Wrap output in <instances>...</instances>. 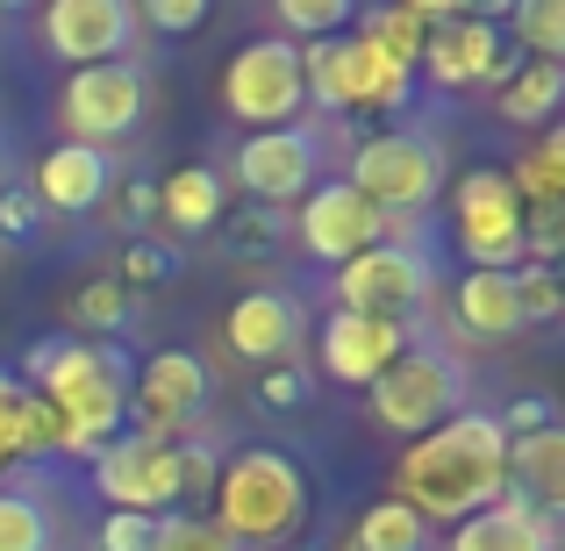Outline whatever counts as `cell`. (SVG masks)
Segmentation results:
<instances>
[{"label":"cell","mask_w":565,"mask_h":551,"mask_svg":"<svg viewBox=\"0 0 565 551\" xmlns=\"http://www.w3.org/2000/svg\"><path fill=\"white\" fill-rule=\"evenodd\" d=\"M344 22H351V0H279V29L273 36L322 43V36H344Z\"/></svg>","instance_id":"obj_32"},{"label":"cell","mask_w":565,"mask_h":551,"mask_svg":"<svg viewBox=\"0 0 565 551\" xmlns=\"http://www.w3.org/2000/svg\"><path fill=\"white\" fill-rule=\"evenodd\" d=\"M509 36L523 43L530 57H565V0H523V8H509Z\"/></svg>","instance_id":"obj_31"},{"label":"cell","mask_w":565,"mask_h":551,"mask_svg":"<svg viewBox=\"0 0 565 551\" xmlns=\"http://www.w3.org/2000/svg\"><path fill=\"white\" fill-rule=\"evenodd\" d=\"M351 187L380 208V215H415L437 201L444 187V151L415 129H380L351 151Z\"/></svg>","instance_id":"obj_6"},{"label":"cell","mask_w":565,"mask_h":551,"mask_svg":"<svg viewBox=\"0 0 565 551\" xmlns=\"http://www.w3.org/2000/svg\"><path fill=\"white\" fill-rule=\"evenodd\" d=\"M301 337H308V316H301V301H294V294H279V287L244 294V301L230 308V322H222V345H230L244 365L301 359Z\"/></svg>","instance_id":"obj_17"},{"label":"cell","mask_w":565,"mask_h":551,"mask_svg":"<svg viewBox=\"0 0 565 551\" xmlns=\"http://www.w3.org/2000/svg\"><path fill=\"white\" fill-rule=\"evenodd\" d=\"M451 551H558L552 538V516H537L523 495H501L494 509H480V516H466V523L451 530Z\"/></svg>","instance_id":"obj_19"},{"label":"cell","mask_w":565,"mask_h":551,"mask_svg":"<svg viewBox=\"0 0 565 551\" xmlns=\"http://www.w3.org/2000/svg\"><path fill=\"white\" fill-rule=\"evenodd\" d=\"M423 294H429V258L415 244H373L351 265H337V308H351V316H394L401 322Z\"/></svg>","instance_id":"obj_12"},{"label":"cell","mask_w":565,"mask_h":551,"mask_svg":"<svg viewBox=\"0 0 565 551\" xmlns=\"http://www.w3.org/2000/svg\"><path fill=\"white\" fill-rule=\"evenodd\" d=\"M294 236H301L308 258L322 265H351L359 251L386 244V215L373 201H365L351 180H316L301 193V222H294Z\"/></svg>","instance_id":"obj_10"},{"label":"cell","mask_w":565,"mask_h":551,"mask_svg":"<svg viewBox=\"0 0 565 551\" xmlns=\"http://www.w3.org/2000/svg\"><path fill=\"white\" fill-rule=\"evenodd\" d=\"M509 487L537 516H558L565 509V430H544V437L509 444Z\"/></svg>","instance_id":"obj_20"},{"label":"cell","mask_w":565,"mask_h":551,"mask_svg":"<svg viewBox=\"0 0 565 551\" xmlns=\"http://www.w3.org/2000/svg\"><path fill=\"white\" fill-rule=\"evenodd\" d=\"M57 523L29 495H0V551H51Z\"/></svg>","instance_id":"obj_33"},{"label":"cell","mask_w":565,"mask_h":551,"mask_svg":"<svg viewBox=\"0 0 565 551\" xmlns=\"http://www.w3.org/2000/svg\"><path fill=\"white\" fill-rule=\"evenodd\" d=\"M423 544H429V523L386 495V501H373V509L351 523V544L344 551H423Z\"/></svg>","instance_id":"obj_27"},{"label":"cell","mask_w":565,"mask_h":551,"mask_svg":"<svg viewBox=\"0 0 565 551\" xmlns=\"http://www.w3.org/2000/svg\"><path fill=\"white\" fill-rule=\"evenodd\" d=\"M408 100V65L380 51V43L351 36V108H401Z\"/></svg>","instance_id":"obj_26"},{"label":"cell","mask_w":565,"mask_h":551,"mask_svg":"<svg viewBox=\"0 0 565 551\" xmlns=\"http://www.w3.org/2000/svg\"><path fill=\"white\" fill-rule=\"evenodd\" d=\"M158 215H166L172 230H186V236L215 230V222H222V172L215 166L166 172V180H158Z\"/></svg>","instance_id":"obj_22"},{"label":"cell","mask_w":565,"mask_h":551,"mask_svg":"<svg viewBox=\"0 0 565 551\" xmlns=\"http://www.w3.org/2000/svg\"><path fill=\"white\" fill-rule=\"evenodd\" d=\"M137 22H151L158 36H186V29L207 22V0H143Z\"/></svg>","instance_id":"obj_40"},{"label":"cell","mask_w":565,"mask_h":551,"mask_svg":"<svg viewBox=\"0 0 565 551\" xmlns=\"http://www.w3.org/2000/svg\"><path fill=\"white\" fill-rule=\"evenodd\" d=\"M308 394H316V372L301 359H279V365H258V409L279 415V409H308Z\"/></svg>","instance_id":"obj_34"},{"label":"cell","mask_w":565,"mask_h":551,"mask_svg":"<svg viewBox=\"0 0 565 551\" xmlns=\"http://www.w3.org/2000/svg\"><path fill=\"white\" fill-rule=\"evenodd\" d=\"M236 180H244V193L265 201V208L301 201V193L322 180V137L308 123L258 129V137H244V151H236Z\"/></svg>","instance_id":"obj_13"},{"label":"cell","mask_w":565,"mask_h":551,"mask_svg":"<svg viewBox=\"0 0 565 551\" xmlns=\"http://www.w3.org/2000/svg\"><path fill=\"white\" fill-rule=\"evenodd\" d=\"M401 351H408V322H394V316L330 308V322H322V372H330L337 386H373Z\"/></svg>","instance_id":"obj_16"},{"label":"cell","mask_w":565,"mask_h":551,"mask_svg":"<svg viewBox=\"0 0 565 551\" xmlns=\"http://www.w3.org/2000/svg\"><path fill=\"white\" fill-rule=\"evenodd\" d=\"M501 495H509V437L487 409H458L444 430L415 437L394 466V501L415 509L423 523L429 516L466 523V516L494 509Z\"/></svg>","instance_id":"obj_1"},{"label":"cell","mask_w":565,"mask_h":551,"mask_svg":"<svg viewBox=\"0 0 565 551\" xmlns=\"http://www.w3.org/2000/svg\"><path fill=\"white\" fill-rule=\"evenodd\" d=\"M494 423H501V437H509V444L544 437V430H558V401H552V394H515L509 409L494 415Z\"/></svg>","instance_id":"obj_37"},{"label":"cell","mask_w":565,"mask_h":551,"mask_svg":"<svg viewBox=\"0 0 565 551\" xmlns=\"http://www.w3.org/2000/svg\"><path fill=\"white\" fill-rule=\"evenodd\" d=\"M8 386H14V372H8V365H0V394H8Z\"/></svg>","instance_id":"obj_44"},{"label":"cell","mask_w":565,"mask_h":551,"mask_svg":"<svg viewBox=\"0 0 565 551\" xmlns=\"http://www.w3.org/2000/svg\"><path fill=\"white\" fill-rule=\"evenodd\" d=\"M29 394L57 409V452L100 458L129 423V365L115 345H86V337H36L29 345Z\"/></svg>","instance_id":"obj_2"},{"label":"cell","mask_w":565,"mask_h":551,"mask_svg":"<svg viewBox=\"0 0 565 551\" xmlns=\"http://www.w3.org/2000/svg\"><path fill=\"white\" fill-rule=\"evenodd\" d=\"M151 222H158V180H122V230L151 236Z\"/></svg>","instance_id":"obj_42"},{"label":"cell","mask_w":565,"mask_h":551,"mask_svg":"<svg viewBox=\"0 0 565 551\" xmlns=\"http://www.w3.org/2000/svg\"><path fill=\"white\" fill-rule=\"evenodd\" d=\"M215 452L207 444H180V495H193V501H207L215 495Z\"/></svg>","instance_id":"obj_41"},{"label":"cell","mask_w":565,"mask_h":551,"mask_svg":"<svg viewBox=\"0 0 565 551\" xmlns=\"http://www.w3.org/2000/svg\"><path fill=\"white\" fill-rule=\"evenodd\" d=\"M143 100H151L143 72L129 65V57H115V65L72 72L65 94H57V115H65L72 144H94V151H108L115 137H129V129L143 123Z\"/></svg>","instance_id":"obj_9"},{"label":"cell","mask_w":565,"mask_h":551,"mask_svg":"<svg viewBox=\"0 0 565 551\" xmlns=\"http://www.w3.org/2000/svg\"><path fill=\"white\" fill-rule=\"evenodd\" d=\"M129 316H137V294H129L122 279H86V287L72 294V330H86V337L129 330Z\"/></svg>","instance_id":"obj_29"},{"label":"cell","mask_w":565,"mask_h":551,"mask_svg":"<svg viewBox=\"0 0 565 551\" xmlns=\"http://www.w3.org/2000/svg\"><path fill=\"white\" fill-rule=\"evenodd\" d=\"M444 14V0H415V8H386L365 22V43H380L394 65H415L423 57V43H429V22Z\"/></svg>","instance_id":"obj_28"},{"label":"cell","mask_w":565,"mask_h":551,"mask_svg":"<svg viewBox=\"0 0 565 551\" xmlns=\"http://www.w3.org/2000/svg\"><path fill=\"white\" fill-rule=\"evenodd\" d=\"M151 544H158V516L108 509V523H100V551H151Z\"/></svg>","instance_id":"obj_39"},{"label":"cell","mask_w":565,"mask_h":551,"mask_svg":"<svg viewBox=\"0 0 565 551\" xmlns=\"http://www.w3.org/2000/svg\"><path fill=\"white\" fill-rule=\"evenodd\" d=\"M151 551H236L207 516H158V544Z\"/></svg>","instance_id":"obj_38"},{"label":"cell","mask_w":565,"mask_h":551,"mask_svg":"<svg viewBox=\"0 0 565 551\" xmlns=\"http://www.w3.org/2000/svg\"><path fill=\"white\" fill-rule=\"evenodd\" d=\"M365 394H373V423L415 444V437L444 430L458 409H466V365H458L451 351H437V345H408Z\"/></svg>","instance_id":"obj_4"},{"label":"cell","mask_w":565,"mask_h":551,"mask_svg":"<svg viewBox=\"0 0 565 551\" xmlns=\"http://www.w3.org/2000/svg\"><path fill=\"white\" fill-rule=\"evenodd\" d=\"M207 394H215V380H207V359H193V351H158V359L137 372V394H129L137 437L172 444L186 423H201Z\"/></svg>","instance_id":"obj_14"},{"label":"cell","mask_w":565,"mask_h":551,"mask_svg":"<svg viewBox=\"0 0 565 551\" xmlns=\"http://www.w3.org/2000/svg\"><path fill=\"white\" fill-rule=\"evenodd\" d=\"M207 501H215L207 523L236 551L244 544H287V538H301V523H308V473L294 466L287 452H273V444H250V452H236L230 466L215 473V495Z\"/></svg>","instance_id":"obj_3"},{"label":"cell","mask_w":565,"mask_h":551,"mask_svg":"<svg viewBox=\"0 0 565 551\" xmlns=\"http://www.w3.org/2000/svg\"><path fill=\"white\" fill-rule=\"evenodd\" d=\"M515 308H523V322H558L565 287L552 265H515Z\"/></svg>","instance_id":"obj_36"},{"label":"cell","mask_w":565,"mask_h":551,"mask_svg":"<svg viewBox=\"0 0 565 551\" xmlns=\"http://www.w3.org/2000/svg\"><path fill=\"white\" fill-rule=\"evenodd\" d=\"M458 330L472 337H515L523 330V308H515V273H466L451 294Z\"/></svg>","instance_id":"obj_21"},{"label":"cell","mask_w":565,"mask_h":551,"mask_svg":"<svg viewBox=\"0 0 565 551\" xmlns=\"http://www.w3.org/2000/svg\"><path fill=\"white\" fill-rule=\"evenodd\" d=\"M301 100H308L301 94V43H287V36H250L230 57V72H222V108L250 137L258 129H287L301 115Z\"/></svg>","instance_id":"obj_5"},{"label":"cell","mask_w":565,"mask_h":551,"mask_svg":"<svg viewBox=\"0 0 565 551\" xmlns=\"http://www.w3.org/2000/svg\"><path fill=\"white\" fill-rule=\"evenodd\" d=\"M22 394L29 386H8V394H0V466H14V458L29 452L22 444Z\"/></svg>","instance_id":"obj_43"},{"label":"cell","mask_w":565,"mask_h":551,"mask_svg":"<svg viewBox=\"0 0 565 551\" xmlns=\"http://www.w3.org/2000/svg\"><path fill=\"white\" fill-rule=\"evenodd\" d=\"M415 65L429 72L437 86H501L515 72V51H509V29L494 14H472V8H444L429 22V43Z\"/></svg>","instance_id":"obj_8"},{"label":"cell","mask_w":565,"mask_h":551,"mask_svg":"<svg viewBox=\"0 0 565 551\" xmlns=\"http://www.w3.org/2000/svg\"><path fill=\"white\" fill-rule=\"evenodd\" d=\"M43 201L29 187H0V251H29L43 236Z\"/></svg>","instance_id":"obj_35"},{"label":"cell","mask_w":565,"mask_h":551,"mask_svg":"<svg viewBox=\"0 0 565 551\" xmlns=\"http://www.w3.org/2000/svg\"><path fill=\"white\" fill-rule=\"evenodd\" d=\"M509 187H515V201L537 215V208H558L565 201V137L552 129V137H537L523 158L509 166Z\"/></svg>","instance_id":"obj_25"},{"label":"cell","mask_w":565,"mask_h":551,"mask_svg":"<svg viewBox=\"0 0 565 551\" xmlns=\"http://www.w3.org/2000/svg\"><path fill=\"white\" fill-rule=\"evenodd\" d=\"M115 187V158L94 151V144H51L36 166L29 193L43 201V215H94Z\"/></svg>","instance_id":"obj_18"},{"label":"cell","mask_w":565,"mask_h":551,"mask_svg":"<svg viewBox=\"0 0 565 551\" xmlns=\"http://www.w3.org/2000/svg\"><path fill=\"white\" fill-rule=\"evenodd\" d=\"M565 100V65H552V57H515V72L501 80V115L523 129L552 123Z\"/></svg>","instance_id":"obj_23"},{"label":"cell","mask_w":565,"mask_h":551,"mask_svg":"<svg viewBox=\"0 0 565 551\" xmlns=\"http://www.w3.org/2000/svg\"><path fill=\"white\" fill-rule=\"evenodd\" d=\"M186 273L180 244H166V236H129L122 244V287L143 294V287H172V279Z\"/></svg>","instance_id":"obj_30"},{"label":"cell","mask_w":565,"mask_h":551,"mask_svg":"<svg viewBox=\"0 0 565 551\" xmlns=\"http://www.w3.org/2000/svg\"><path fill=\"white\" fill-rule=\"evenodd\" d=\"M287 244V208H265V201H244V208H222V258H279Z\"/></svg>","instance_id":"obj_24"},{"label":"cell","mask_w":565,"mask_h":551,"mask_svg":"<svg viewBox=\"0 0 565 551\" xmlns=\"http://www.w3.org/2000/svg\"><path fill=\"white\" fill-rule=\"evenodd\" d=\"M94 487L108 495V509H129V516H158L172 509L180 495V444H158V437H115L108 452L94 458Z\"/></svg>","instance_id":"obj_11"},{"label":"cell","mask_w":565,"mask_h":551,"mask_svg":"<svg viewBox=\"0 0 565 551\" xmlns=\"http://www.w3.org/2000/svg\"><path fill=\"white\" fill-rule=\"evenodd\" d=\"M451 208H458V251L472 258V273H515L523 265V201H515L501 166L466 172Z\"/></svg>","instance_id":"obj_7"},{"label":"cell","mask_w":565,"mask_h":551,"mask_svg":"<svg viewBox=\"0 0 565 551\" xmlns=\"http://www.w3.org/2000/svg\"><path fill=\"white\" fill-rule=\"evenodd\" d=\"M129 36H137L129 0H51V14H43V51L65 57L72 72L129 57Z\"/></svg>","instance_id":"obj_15"}]
</instances>
